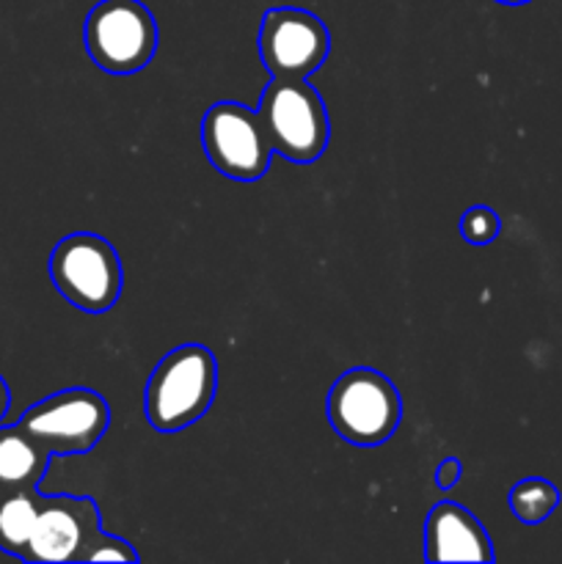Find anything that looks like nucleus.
<instances>
[{
	"label": "nucleus",
	"mask_w": 562,
	"mask_h": 564,
	"mask_svg": "<svg viewBox=\"0 0 562 564\" xmlns=\"http://www.w3.org/2000/svg\"><path fill=\"white\" fill-rule=\"evenodd\" d=\"M507 501H510V510L518 521L527 523V527H538V523H543L556 510V505H560V490L549 479L529 477L512 485Z\"/></svg>",
	"instance_id": "ddd939ff"
},
{
	"label": "nucleus",
	"mask_w": 562,
	"mask_h": 564,
	"mask_svg": "<svg viewBox=\"0 0 562 564\" xmlns=\"http://www.w3.org/2000/svg\"><path fill=\"white\" fill-rule=\"evenodd\" d=\"M259 116L273 152L290 163H314L328 147V110L306 77H273L259 102Z\"/></svg>",
	"instance_id": "f03ea898"
},
{
	"label": "nucleus",
	"mask_w": 562,
	"mask_h": 564,
	"mask_svg": "<svg viewBox=\"0 0 562 564\" xmlns=\"http://www.w3.org/2000/svg\"><path fill=\"white\" fill-rule=\"evenodd\" d=\"M86 50L99 69L132 75L154 58L158 22L141 0H99L86 17Z\"/></svg>",
	"instance_id": "423d86ee"
},
{
	"label": "nucleus",
	"mask_w": 562,
	"mask_h": 564,
	"mask_svg": "<svg viewBox=\"0 0 562 564\" xmlns=\"http://www.w3.org/2000/svg\"><path fill=\"white\" fill-rule=\"evenodd\" d=\"M331 33L317 14L292 6L268 9L259 28V55L273 77H309L323 66Z\"/></svg>",
	"instance_id": "6e6552de"
},
{
	"label": "nucleus",
	"mask_w": 562,
	"mask_h": 564,
	"mask_svg": "<svg viewBox=\"0 0 562 564\" xmlns=\"http://www.w3.org/2000/svg\"><path fill=\"white\" fill-rule=\"evenodd\" d=\"M428 562H494V549L483 523L461 505L441 501L424 523Z\"/></svg>",
	"instance_id": "9d476101"
},
{
	"label": "nucleus",
	"mask_w": 562,
	"mask_h": 564,
	"mask_svg": "<svg viewBox=\"0 0 562 564\" xmlns=\"http://www.w3.org/2000/svg\"><path fill=\"white\" fill-rule=\"evenodd\" d=\"M218 361L204 345H180L160 358L143 391V413L158 433H180L209 411Z\"/></svg>",
	"instance_id": "f257e3e1"
},
{
	"label": "nucleus",
	"mask_w": 562,
	"mask_h": 564,
	"mask_svg": "<svg viewBox=\"0 0 562 564\" xmlns=\"http://www.w3.org/2000/svg\"><path fill=\"white\" fill-rule=\"evenodd\" d=\"M53 457L86 455L110 427V405L91 389H64L28 408L20 422Z\"/></svg>",
	"instance_id": "39448f33"
},
{
	"label": "nucleus",
	"mask_w": 562,
	"mask_h": 564,
	"mask_svg": "<svg viewBox=\"0 0 562 564\" xmlns=\"http://www.w3.org/2000/svg\"><path fill=\"white\" fill-rule=\"evenodd\" d=\"M55 290L83 312L102 314L121 295V262L116 248L91 231L66 235L50 253Z\"/></svg>",
	"instance_id": "20e7f679"
},
{
	"label": "nucleus",
	"mask_w": 562,
	"mask_h": 564,
	"mask_svg": "<svg viewBox=\"0 0 562 564\" xmlns=\"http://www.w3.org/2000/svg\"><path fill=\"white\" fill-rule=\"evenodd\" d=\"M499 229H501L499 215H496L490 207H485V204H477V207L466 209L461 218L463 240L472 242V246H488V242H494L496 237H499Z\"/></svg>",
	"instance_id": "4468645a"
},
{
	"label": "nucleus",
	"mask_w": 562,
	"mask_h": 564,
	"mask_svg": "<svg viewBox=\"0 0 562 564\" xmlns=\"http://www.w3.org/2000/svg\"><path fill=\"white\" fill-rule=\"evenodd\" d=\"M99 529V510L86 496H42L36 527L22 560L25 562H86Z\"/></svg>",
	"instance_id": "1a4fd4ad"
},
{
	"label": "nucleus",
	"mask_w": 562,
	"mask_h": 564,
	"mask_svg": "<svg viewBox=\"0 0 562 564\" xmlns=\"http://www.w3.org/2000/svg\"><path fill=\"white\" fill-rule=\"evenodd\" d=\"M496 3H505V6H523V3H529V0H496Z\"/></svg>",
	"instance_id": "a211bd4d"
},
{
	"label": "nucleus",
	"mask_w": 562,
	"mask_h": 564,
	"mask_svg": "<svg viewBox=\"0 0 562 564\" xmlns=\"http://www.w3.org/2000/svg\"><path fill=\"white\" fill-rule=\"evenodd\" d=\"M86 562H138V551L127 540L99 532L88 549Z\"/></svg>",
	"instance_id": "2eb2a0df"
},
{
	"label": "nucleus",
	"mask_w": 562,
	"mask_h": 564,
	"mask_svg": "<svg viewBox=\"0 0 562 564\" xmlns=\"http://www.w3.org/2000/svg\"><path fill=\"white\" fill-rule=\"evenodd\" d=\"M202 143L207 160L224 176L237 182H253L264 176L273 143L259 110L237 102H215L204 113Z\"/></svg>",
	"instance_id": "0eeeda50"
},
{
	"label": "nucleus",
	"mask_w": 562,
	"mask_h": 564,
	"mask_svg": "<svg viewBox=\"0 0 562 564\" xmlns=\"http://www.w3.org/2000/svg\"><path fill=\"white\" fill-rule=\"evenodd\" d=\"M42 494L39 488L0 494V551L11 556H25L28 540L36 527Z\"/></svg>",
	"instance_id": "f8f14e48"
},
{
	"label": "nucleus",
	"mask_w": 562,
	"mask_h": 564,
	"mask_svg": "<svg viewBox=\"0 0 562 564\" xmlns=\"http://www.w3.org/2000/svg\"><path fill=\"white\" fill-rule=\"evenodd\" d=\"M331 427L356 446H378L397 433L402 402L397 386L369 367H353L331 386Z\"/></svg>",
	"instance_id": "7ed1b4c3"
},
{
	"label": "nucleus",
	"mask_w": 562,
	"mask_h": 564,
	"mask_svg": "<svg viewBox=\"0 0 562 564\" xmlns=\"http://www.w3.org/2000/svg\"><path fill=\"white\" fill-rule=\"evenodd\" d=\"M50 460L53 455L20 424H0V494L39 488Z\"/></svg>",
	"instance_id": "9b49d317"
},
{
	"label": "nucleus",
	"mask_w": 562,
	"mask_h": 564,
	"mask_svg": "<svg viewBox=\"0 0 562 564\" xmlns=\"http://www.w3.org/2000/svg\"><path fill=\"white\" fill-rule=\"evenodd\" d=\"M9 405H11V394H9V386H6V380L0 378V424H3L6 413H9Z\"/></svg>",
	"instance_id": "f3484780"
},
{
	"label": "nucleus",
	"mask_w": 562,
	"mask_h": 564,
	"mask_svg": "<svg viewBox=\"0 0 562 564\" xmlns=\"http://www.w3.org/2000/svg\"><path fill=\"white\" fill-rule=\"evenodd\" d=\"M461 479H463V463L457 460V457H446V460H441L439 468H435V485H439L441 490L455 488Z\"/></svg>",
	"instance_id": "dca6fc26"
}]
</instances>
